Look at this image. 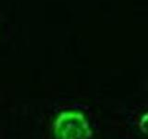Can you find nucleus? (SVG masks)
<instances>
[{
    "instance_id": "f03ea898",
    "label": "nucleus",
    "mask_w": 148,
    "mask_h": 139,
    "mask_svg": "<svg viewBox=\"0 0 148 139\" xmlns=\"http://www.w3.org/2000/svg\"><path fill=\"white\" fill-rule=\"evenodd\" d=\"M141 130L145 133H148V112H146L145 115L141 118L140 123H139Z\"/></svg>"
},
{
    "instance_id": "f257e3e1",
    "label": "nucleus",
    "mask_w": 148,
    "mask_h": 139,
    "mask_svg": "<svg viewBox=\"0 0 148 139\" xmlns=\"http://www.w3.org/2000/svg\"><path fill=\"white\" fill-rule=\"evenodd\" d=\"M56 139H88L92 134L85 115L75 109L61 111L53 122Z\"/></svg>"
}]
</instances>
